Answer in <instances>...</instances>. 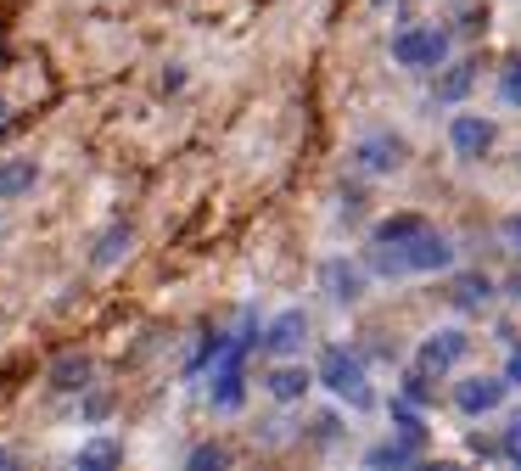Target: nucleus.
Returning <instances> with one entry per match:
<instances>
[{
	"mask_svg": "<svg viewBox=\"0 0 521 471\" xmlns=\"http://www.w3.org/2000/svg\"><path fill=\"white\" fill-rule=\"evenodd\" d=\"M449 264H454V242L426 225L421 236H409L398 247L376 242V253L365 258V275H387L393 281V275H437V270H449Z\"/></svg>",
	"mask_w": 521,
	"mask_h": 471,
	"instance_id": "nucleus-1",
	"label": "nucleus"
},
{
	"mask_svg": "<svg viewBox=\"0 0 521 471\" xmlns=\"http://www.w3.org/2000/svg\"><path fill=\"white\" fill-rule=\"evenodd\" d=\"M314 382H320L337 404H348V410H359V415L376 410V387H370V376H365V359L348 354V348H325L320 365H314Z\"/></svg>",
	"mask_w": 521,
	"mask_h": 471,
	"instance_id": "nucleus-2",
	"label": "nucleus"
},
{
	"mask_svg": "<svg viewBox=\"0 0 521 471\" xmlns=\"http://www.w3.org/2000/svg\"><path fill=\"white\" fill-rule=\"evenodd\" d=\"M404 157H409L404 135H393V129H370V135H359V141H353L348 163L359 174H370V180H381V174H398V169H404Z\"/></svg>",
	"mask_w": 521,
	"mask_h": 471,
	"instance_id": "nucleus-3",
	"label": "nucleus"
},
{
	"mask_svg": "<svg viewBox=\"0 0 521 471\" xmlns=\"http://www.w3.org/2000/svg\"><path fill=\"white\" fill-rule=\"evenodd\" d=\"M443 57H449V34H443V29H404L393 40V62H398V68L426 73V68H443Z\"/></svg>",
	"mask_w": 521,
	"mask_h": 471,
	"instance_id": "nucleus-4",
	"label": "nucleus"
},
{
	"mask_svg": "<svg viewBox=\"0 0 521 471\" xmlns=\"http://www.w3.org/2000/svg\"><path fill=\"white\" fill-rule=\"evenodd\" d=\"M465 354H471V337H465L460 326H443V331H432V337L415 348V371H426V376H449Z\"/></svg>",
	"mask_w": 521,
	"mask_h": 471,
	"instance_id": "nucleus-5",
	"label": "nucleus"
},
{
	"mask_svg": "<svg viewBox=\"0 0 521 471\" xmlns=\"http://www.w3.org/2000/svg\"><path fill=\"white\" fill-rule=\"evenodd\" d=\"M493 141H499V124L482 113H454L449 118V146L454 157H465V163H482V157L493 152Z\"/></svg>",
	"mask_w": 521,
	"mask_h": 471,
	"instance_id": "nucleus-6",
	"label": "nucleus"
},
{
	"mask_svg": "<svg viewBox=\"0 0 521 471\" xmlns=\"http://www.w3.org/2000/svg\"><path fill=\"white\" fill-rule=\"evenodd\" d=\"M505 393H510L505 376H465V382L454 387V410L460 415H493L505 404Z\"/></svg>",
	"mask_w": 521,
	"mask_h": 471,
	"instance_id": "nucleus-7",
	"label": "nucleus"
},
{
	"mask_svg": "<svg viewBox=\"0 0 521 471\" xmlns=\"http://www.w3.org/2000/svg\"><path fill=\"white\" fill-rule=\"evenodd\" d=\"M365 264H353V258H325L320 264V286L331 303H359L365 298Z\"/></svg>",
	"mask_w": 521,
	"mask_h": 471,
	"instance_id": "nucleus-8",
	"label": "nucleus"
},
{
	"mask_svg": "<svg viewBox=\"0 0 521 471\" xmlns=\"http://www.w3.org/2000/svg\"><path fill=\"white\" fill-rule=\"evenodd\" d=\"M258 343H264L269 354H281V359L297 354V348L309 343V314H303V309H281V314H275V320L264 326V337H258Z\"/></svg>",
	"mask_w": 521,
	"mask_h": 471,
	"instance_id": "nucleus-9",
	"label": "nucleus"
},
{
	"mask_svg": "<svg viewBox=\"0 0 521 471\" xmlns=\"http://www.w3.org/2000/svg\"><path fill=\"white\" fill-rule=\"evenodd\" d=\"M421 449L426 443L421 438H404V432H398V438H381V443H370L365 449V466L370 471H387V466H415V460H421Z\"/></svg>",
	"mask_w": 521,
	"mask_h": 471,
	"instance_id": "nucleus-10",
	"label": "nucleus"
},
{
	"mask_svg": "<svg viewBox=\"0 0 521 471\" xmlns=\"http://www.w3.org/2000/svg\"><path fill=\"white\" fill-rule=\"evenodd\" d=\"M449 303L460 314H482L493 303V281L482 270H465V275H454V286H449Z\"/></svg>",
	"mask_w": 521,
	"mask_h": 471,
	"instance_id": "nucleus-11",
	"label": "nucleus"
},
{
	"mask_svg": "<svg viewBox=\"0 0 521 471\" xmlns=\"http://www.w3.org/2000/svg\"><path fill=\"white\" fill-rule=\"evenodd\" d=\"M264 387H269V399H275V404H297L314 387V371H303V365H275Z\"/></svg>",
	"mask_w": 521,
	"mask_h": 471,
	"instance_id": "nucleus-12",
	"label": "nucleus"
},
{
	"mask_svg": "<svg viewBox=\"0 0 521 471\" xmlns=\"http://www.w3.org/2000/svg\"><path fill=\"white\" fill-rule=\"evenodd\" d=\"M477 85V62H449V73L437 79V101H465Z\"/></svg>",
	"mask_w": 521,
	"mask_h": 471,
	"instance_id": "nucleus-13",
	"label": "nucleus"
},
{
	"mask_svg": "<svg viewBox=\"0 0 521 471\" xmlns=\"http://www.w3.org/2000/svg\"><path fill=\"white\" fill-rule=\"evenodd\" d=\"M421 230H426L421 214H393V219H381V225H376V242L398 247V242H409V236H421Z\"/></svg>",
	"mask_w": 521,
	"mask_h": 471,
	"instance_id": "nucleus-14",
	"label": "nucleus"
},
{
	"mask_svg": "<svg viewBox=\"0 0 521 471\" xmlns=\"http://www.w3.org/2000/svg\"><path fill=\"white\" fill-rule=\"evenodd\" d=\"M393 427L404 432V438H421L426 443V415H421V404H409V399H393Z\"/></svg>",
	"mask_w": 521,
	"mask_h": 471,
	"instance_id": "nucleus-15",
	"label": "nucleus"
},
{
	"mask_svg": "<svg viewBox=\"0 0 521 471\" xmlns=\"http://www.w3.org/2000/svg\"><path fill=\"white\" fill-rule=\"evenodd\" d=\"M29 186H34V163H0V197H17Z\"/></svg>",
	"mask_w": 521,
	"mask_h": 471,
	"instance_id": "nucleus-16",
	"label": "nucleus"
},
{
	"mask_svg": "<svg viewBox=\"0 0 521 471\" xmlns=\"http://www.w3.org/2000/svg\"><path fill=\"white\" fill-rule=\"evenodd\" d=\"M499 101L521 113V57H510L505 68H499Z\"/></svg>",
	"mask_w": 521,
	"mask_h": 471,
	"instance_id": "nucleus-17",
	"label": "nucleus"
},
{
	"mask_svg": "<svg viewBox=\"0 0 521 471\" xmlns=\"http://www.w3.org/2000/svg\"><path fill=\"white\" fill-rule=\"evenodd\" d=\"M398 399H409V404H432V376H426V371H409L404 387H398Z\"/></svg>",
	"mask_w": 521,
	"mask_h": 471,
	"instance_id": "nucleus-18",
	"label": "nucleus"
},
{
	"mask_svg": "<svg viewBox=\"0 0 521 471\" xmlns=\"http://www.w3.org/2000/svg\"><path fill=\"white\" fill-rule=\"evenodd\" d=\"M482 29H488V0H471L460 12V34H482Z\"/></svg>",
	"mask_w": 521,
	"mask_h": 471,
	"instance_id": "nucleus-19",
	"label": "nucleus"
},
{
	"mask_svg": "<svg viewBox=\"0 0 521 471\" xmlns=\"http://www.w3.org/2000/svg\"><path fill=\"white\" fill-rule=\"evenodd\" d=\"M499 455L521 466V415H510V427H505V443H499Z\"/></svg>",
	"mask_w": 521,
	"mask_h": 471,
	"instance_id": "nucleus-20",
	"label": "nucleus"
},
{
	"mask_svg": "<svg viewBox=\"0 0 521 471\" xmlns=\"http://www.w3.org/2000/svg\"><path fill=\"white\" fill-rule=\"evenodd\" d=\"M124 247H129V230H113V236L101 242V253H96V258H101V264H113V258L124 253Z\"/></svg>",
	"mask_w": 521,
	"mask_h": 471,
	"instance_id": "nucleus-21",
	"label": "nucleus"
},
{
	"mask_svg": "<svg viewBox=\"0 0 521 471\" xmlns=\"http://www.w3.org/2000/svg\"><path fill=\"white\" fill-rule=\"evenodd\" d=\"M191 466H225V449H219V443H202V449H191Z\"/></svg>",
	"mask_w": 521,
	"mask_h": 471,
	"instance_id": "nucleus-22",
	"label": "nucleus"
},
{
	"mask_svg": "<svg viewBox=\"0 0 521 471\" xmlns=\"http://www.w3.org/2000/svg\"><path fill=\"white\" fill-rule=\"evenodd\" d=\"M499 376H505L510 387H521V343H510V354H505V371H499Z\"/></svg>",
	"mask_w": 521,
	"mask_h": 471,
	"instance_id": "nucleus-23",
	"label": "nucleus"
},
{
	"mask_svg": "<svg viewBox=\"0 0 521 471\" xmlns=\"http://www.w3.org/2000/svg\"><path fill=\"white\" fill-rule=\"evenodd\" d=\"M499 236H505V247H516V253H521V214H505V225H499Z\"/></svg>",
	"mask_w": 521,
	"mask_h": 471,
	"instance_id": "nucleus-24",
	"label": "nucleus"
},
{
	"mask_svg": "<svg viewBox=\"0 0 521 471\" xmlns=\"http://www.w3.org/2000/svg\"><path fill=\"white\" fill-rule=\"evenodd\" d=\"M85 460H90V466H107V460H118V449H113V443H90Z\"/></svg>",
	"mask_w": 521,
	"mask_h": 471,
	"instance_id": "nucleus-25",
	"label": "nucleus"
},
{
	"mask_svg": "<svg viewBox=\"0 0 521 471\" xmlns=\"http://www.w3.org/2000/svg\"><path fill=\"white\" fill-rule=\"evenodd\" d=\"M510 298H521V275H516V281H510Z\"/></svg>",
	"mask_w": 521,
	"mask_h": 471,
	"instance_id": "nucleus-26",
	"label": "nucleus"
},
{
	"mask_svg": "<svg viewBox=\"0 0 521 471\" xmlns=\"http://www.w3.org/2000/svg\"><path fill=\"white\" fill-rule=\"evenodd\" d=\"M370 6H393V0H370Z\"/></svg>",
	"mask_w": 521,
	"mask_h": 471,
	"instance_id": "nucleus-27",
	"label": "nucleus"
}]
</instances>
